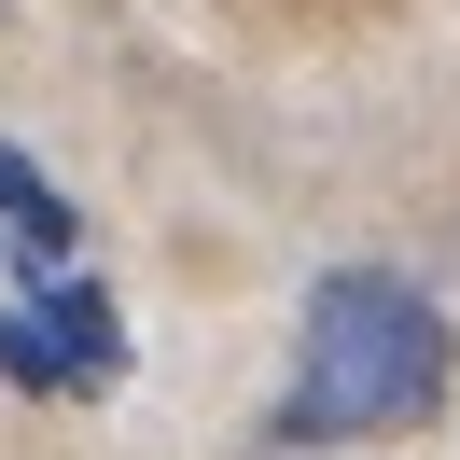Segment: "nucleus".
Segmentation results:
<instances>
[{
    "instance_id": "nucleus-1",
    "label": "nucleus",
    "mask_w": 460,
    "mask_h": 460,
    "mask_svg": "<svg viewBox=\"0 0 460 460\" xmlns=\"http://www.w3.org/2000/svg\"><path fill=\"white\" fill-rule=\"evenodd\" d=\"M447 404V307L391 265H335L307 293V335H293V447H391Z\"/></svg>"
}]
</instances>
